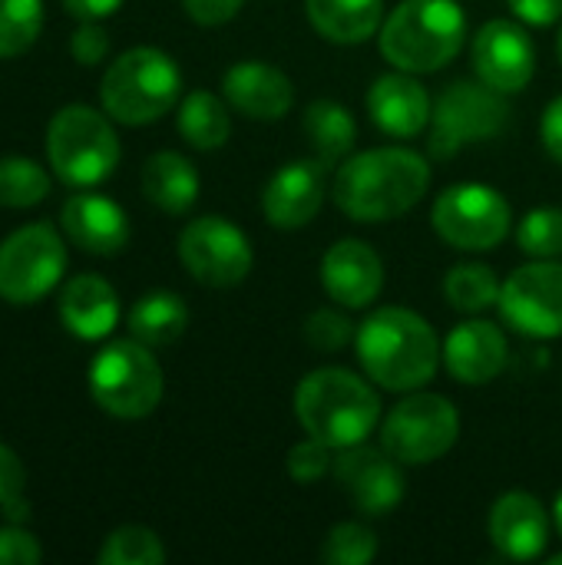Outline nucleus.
<instances>
[{
	"mask_svg": "<svg viewBox=\"0 0 562 565\" xmlns=\"http://www.w3.org/2000/svg\"><path fill=\"white\" fill-rule=\"evenodd\" d=\"M301 129H305V139L311 146V156L318 162H325L328 169L341 166L351 156L354 142H358L354 113L348 106H341L338 99H315V103H308Z\"/></svg>",
	"mask_w": 562,
	"mask_h": 565,
	"instance_id": "a878e982",
	"label": "nucleus"
},
{
	"mask_svg": "<svg viewBox=\"0 0 562 565\" xmlns=\"http://www.w3.org/2000/svg\"><path fill=\"white\" fill-rule=\"evenodd\" d=\"M431 225L457 252H494L513 232V209L487 182H457L434 199Z\"/></svg>",
	"mask_w": 562,
	"mask_h": 565,
	"instance_id": "1a4fd4ad",
	"label": "nucleus"
},
{
	"mask_svg": "<svg viewBox=\"0 0 562 565\" xmlns=\"http://www.w3.org/2000/svg\"><path fill=\"white\" fill-rule=\"evenodd\" d=\"M368 116L371 122L394 139H417L434 116V99L424 89V83L414 73L404 70H391L381 73L371 86H368Z\"/></svg>",
	"mask_w": 562,
	"mask_h": 565,
	"instance_id": "412c9836",
	"label": "nucleus"
},
{
	"mask_svg": "<svg viewBox=\"0 0 562 565\" xmlns=\"http://www.w3.org/2000/svg\"><path fill=\"white\" fill-rule=\"evenodd\" d=\"M50 195V175L40 162L26 156L0 159V205L3 209H30Z\"/></svg>",
	"mask_w": 562,
	"mask_h": 565,
	"instance_id": "c756f323",
	"label": "nucleus"
},
{
	"mask_svg": "<svg viewBox=\"0 0 562 565\" xmlns=\"http://www.w3.org/2000/svg\"><path fill=\"white\" fill-rule=\"evenodd\" d=\"M40 559L43 550L33 533H26L20 523L0 530V565H36Z\"/></svg>",
	"mask_w": 562,
	"mask_h": 565,
	"instance_id": "e433bc0d",
	"label": "nucleus"
},
{
	"mask_svg": "<svg viewBox=\"0 0 562 565\" xmlns=\"http://www.w3.org/2000/svg\"><path fill=\"white\" fill-rule=\"evenodd\" d=\"M444 367L464 387H484L507 371L510 341L500 324L470 315L444 338Z\"/></svg>",
	"mask_w": 562,
	"mask_h": 565,
	"instance_id": "6ab92c4d",
	"label": "nucleus"
},
{
	"mask_svg": "<svg viewBox=\"0 0 562 565\" xmlns=\"http://www.w3.org/2000/svg\"><path fill=\"white\" fill-rule=\"evenodd\" d=\"M487 533L494 550L503 559L513 563H533L547 553L550 536H553V513L527 493V490H507L497 497L487 516Z\"/></svg>",
	"mask_w": 562,
	"mask_h": 565,
	"instance_id": "a211bd4d",
	"label": "nucleus"
},
{
	"mask_svg": "<svg viewBox=\"0 0 562 565\" xmlns=\"http://www.w3.org/2000/svg\"><path fill=\"white\" fill-rule=\"evenodd\" d=\"M547 565H562V553H556V556H550V559H547Z\"/></svg>",
	"mask_w": 562,
	"mask_h": 565,
	"instance_id": "a18cd8bd",
	"label": "nucleus"
},
{
	"mask_svg": "<svg viewBox=\"0 0 562 565\" xmlns=\"http://www.w3.org/2000/svg\"><path fill=\"white\" fill-rule=\"evenodd\" d=\"M460 440V411L434 391H411L381 420V447L401 467H427L444 460Z\"/></svg>",
	"mask_w": 562,
	"mask_h": 565,
	"instance_id": "6e6552de",
	"label": "nucleus"
},
{
	"mask_svg": "<svg viewBox=\"0 0 562 565\" xmlns=\"http://www.w3.org/2000/svg\"><path fill=\"white\" fill-rule=\"evenodd\" d=\"M318 556L328 565H368L378 556V533L358 520L335 523L328 530Z\"/></svg>",
	"mask_w": 562,
	"mask_h": 565,
	"instance_id": "473e14b6",
	"label": "nucleus"
},
{
	"mask_svg": "<svg viewBox=\"0 0 562 565\" xmlns=\"http://www.w3.org/2000/svg\"><path fill=\"white\" fill-rule=\"evenodd\" d=\"M43 30V0H0V60L26 53Z\"/></svg>",
	"mask_w": 562,
	"mask_h": 565,
	"instance_id": "7c9ffc66",
	"label": "nucleus"
},
{
	"mask_svg": "<svg viewBox=\"0 0 562 565\" xmlns=\"http://www.w3.org/2000/svg\"><path fill=\"white\" fill-rule=\"evenodd\" d=\"M60 228L79 252L99 258H113L129 245V215L123 205L86 189L60 205Z\"/></svg>",
	"mask_w": 562,
	"mask_h": 565,
	"instance_id": "4be33fe9",
	"label": "nucleus"
},
{
	"mask_svg": "<svg viewBox=\"0 0 562 565\" xmlns=\"http://www.w3.org/2000/svg\"><path fill=\"white\" fill-rule=\"evenodd\" d=\"M89 394L109 417L142 420L162 404V364L156 361L152 348L136 338L113 341L89 364Z\"/></svg>",
	"mask_w": 562,
	"mask_h": 565,
	"instance_id": "0eeeda50",
	"label": "nucleus"
},
{
	"mask_svg": "<svg viewBox=\"0 0 562 565\" xmlns=\"http://www.w3.org/2000/svg\"><path fill=\"white\" fill-rule=\"evenodd\" d=\"M99 99L113 122L149 126L182 99V70L159 46H132L106 66Z\"/></svg>",
	"mask_w": 562,
	"mask_h": 565,
	"instance_id": "39448f33",
	"label": "nucleus"
},
{
	"mask_svg": "<svg viewBox=\"0 0 562 565\" xmlns=\"http://www.w3.org/2000/svg\"><path fill=\"white\" fill-rule=\"evenodd\" d=\"M60 321L79 341H103L119 324V295L99 275H76L60 291Z\"/></svg>",
	"mask_w": 562,
	"mask_h": 565,
	"instance_id": "5701e85b",
	"label": "nucleus"
},
{
	"mask_svg": "<svg viewBox=\"0 0 562 565\" xmlns=\"http://www.w3.org/2000/svg\"><path fill=\"white\" fill-rule=\"evenodd\" d=\"M354 324L344 311L338 308H318L305 321V341L315 351H341L348 341H354Z\"/></svg>",
	"mask_w": 562,
	"mask_h": 565,
	"instance_id": "f704fd0d",
	"label": "nucleus"
},
{
	"mask_svg": "<svg viewBox=\"0 0 562 565\" xmlns=\"http://www.w3.org/2000/svg\"><path fill=\"white\" fill-rule=\"evenodd\" d=\"M126 328H129V338H136V341H142L149 348H166V344H176L185 334L189 308H185L182 295L159 288V291L142 295L129 308Z\"/></svg>",
	"mask_w": 562,
	"mask_h": 565,
	"instance_id": "cd10ccee",
	"label": "nucleus"
},
{
	"mask_svg": "<svg viewBox=\"0 0 562 565\" xmlns=\"http://www.w3.org/2000/svg\"><path fill=\"white\" fill-rule=\"evenodd\" d=\"M331 477L364 516H388L404 500V467L368 440L335 450Z\"/></svg>",
	"mask_w": 562,
	"mask_h": 565,
	"instance_id": "2eb2a0df",
	"label": "nucleus"
},
{
	"mask_svg": "<svg viewBox=\"0 0 562 565\" xmlns=\"http://www.w3.org/2000/svg\"><path fill=\"white\" fill-rule=\"evenodd\" d=\"M301 430L331 450L364 444L381 424V397L374 381L348 367L308 371L291 397Z\"/></svg>",
	"mask_w": 562,
	"mask_h": 565,
	"instance_id": "7ed1b4c3",
	"label": "nucleus"
},
{
	"mask_svg": "<svg viewBox=\"0 0 562 565\" xmlns=\"http://www.w3.org/2000/svg\"><path fill=\"white\" fill-rule=\"evenodd\" d=\"M166 546L146 526H119L103 540L99 565H162Z\"/></svg>",
	"mask_w": 562,
	"mask_h": 565,
	"instance_id": "2f4dec72",
	"label": "nucleus"
},
{
	"mask_svg": "<svg viewBox=\"0 0 562 565\" xmlns=\"http://www.w3.org/2000/svg\"><path fill=\"white\" fill-rule=\"evenodd\" d=\"M354 351L364 377L391 394L427 387L444 364V341L434 324L404 305L374 308L354 331Z\"/></svg>",
	"mask_w": 562,
	"mask_h": 565,
	"instance_id": "f03ea898",
	"label": "nucleus"
},
{
	"mask_svg": "<svg viewBox=\"0 0 562 565\" xmlns=\"http://www.w3.org/2000/svg\"><path fill=\"white\" fill-rule=\"evenodd\" d=\"M507 7L520 23L537 30L562 23V0H507Z\"/></svg>",
	"mask_w": 562,
	"mask_h": 565,
	"instance_id": "ea45409f",
	"label": "nucleus"
},
{
	"mask_svg": "<svg viewBox=\"0 0 562 565\" xmlns=\"http://www.w3.org/2000/svg\"><path fill=\"white\" fill-rule=\"evenodd\" d=\"M66 271V242L46 225L33 222L0 242V298L7 305H36Z\"/></svg>",
	"mask_w": 562,
	"mask_h": 565,
	"instance_id": "9b49d317",
	"label": "nucleus"
},
{
	"mask_svg": "<svg viewBox=\"0 0 562 565\" xmlns=\"http://www.w3.org/2000/svg\"><path fill=\"white\" fill-rule=\"evenodd\" d=\"M553 526H556V533H560V540H562V490L556 493V500H553Z\"/></svg>",
	"mask_w": 562,
	"mask_h": 565,
	"instance_id": "c03bdc74",
	"label": "nucleus"
},
{
	"mask_svg": "<svg viewBox=\"0 0 562 565\" xmlns=\"http://www.w3.org/2000/svg\"><path fill=\"white\" fill-rule=\"evenodd\" d=\"M308 23L335 46H361L384 23V0H305Z\"/></svg>",
	"mask_w": 562,
	"mask_h": 565,
	"instance_id": "b1692460",
	"label": "nucleus"
},
{
	"mask_svg": "<svg viewBox=\"0 0 562 565\" xmlns=\"http://www.w3.org/2000/svg\"><path fill=\"white\" fill-rule=\"evenodd\" d=\"M23 490H26V470H23L20 457L0 444V510L23 500L26 497Z\"/></svg>",
	"mask_w": 562,
	"mask_h": 565,
	"instance_id": "58836bf2",
	"label": "nucleus"
},
{
	"mask_svg": "<svg viewBox=\"0 0 562 565\" xmlns=\"http://www.w3.org/2000/svg\"><path fill=\"white\" fill-rule=\"evenodd\" d=\"M325 295L344 311L371 308L384 291V262L364 238H338L318 265Z\"/></svg>",
	"mask_w": 562,
	"mask_h": 565,
	"instance_id": "f3484780",
	"label": "nucleus"
},
{
	"mask_svg": "<svg viewBox=\"0 0 562 565\" xmlns=\"http://www.w3.org/2000/svg\"><path fill=\"white\" fill-rule=\"evenodd\" d=\"M335 467V450L315 437H305L298 444L288 447V457H285V470L291 480L298 483H318L321 477H328Z\"/></svg>",
	"mask_w": 562,
	"mask_h": 565,
	"instance_id": "c9c22d12",
	"label": "nucleus"
},
{
	"mask_svg": "<svg viewBox=\"0 0 562 565\" xmlns=\"http://www.w3.org/2000/svg\"><path fill=\"white\" fill-rule=\"evenodd\" d=\"M232 106L225 96H215L212 89H192L179 99L176 126L179 136L199 149V152H215L229 142L232 136Z\"/></svg>",
	"mask_w": 562,
	"mask_h": 565,
	"instance_id": "bb28decb",
	"label": "nucleus"
},
{
	"mask_svg": "<svg viewBox=\"0 0 562 565\" xmlns=\"http://www.w3.org/2000/svg\"><path fill=\"white\" fill-rule=\"evenodd\" d=\"M500 318L523 338L553 341L562 338V262L530 258L500 288Z\"/></svg>",
	"mask_w": 562,
	"mask_h": 565,
	"instance_id": "ddd939ff",
	"label": "nucleus"
},
{
	"mask_svg": "<svg viewBox=\"0 0 562 565\" xmlns=\"http://www.w3.org/2000/svg\"><path fill=\"white\" fill-rule=\"evenodd\" d=\"M503 281L490 265L480 262H460L444 275V298L460 315H484L487 308H497Z\"/></svg>",
	"mask_w": 562,
	"mask_h": 565,
	"instance_id": "c85d7f7f",
	"label": "nucleus"
},
{
	"mask_svg": "<svg viewBox=\"0 0 562 565\" xmlns=\"http://www.w3.org/2000/svg\"><path fill=\"white\" fill-rule=\"evenodd\" d=\"M431 189V166L411 146H374L348 156L331 182L335 205L361 222L381 225L414 212Z\"/></svg>",
	"mask_w": 562,
	"mask_h": 565,
	"instance_id": "f257e3e1",
	"label": "nucleus"
},
{
	"mask_svg": "<svg viewBox=\"0 0 562 565\" xmlns=\"http://www.w3.org/2000/svg\"><path fill=\"white\" fill-rule=\"evenodd\" d=\"M46 159L56 179L66 185L89 189L106 182L123 159L113 116L83 103L56 109L46 126Z\"/></svg>",
	"mask_w": 562,
	"mask_h": 565,
	"instance_id": "423d86ee",
	"label": "nucleus"
},
{
	"mask_svg": "<svg viewBox=\"0 0 562 565\" xmlns=\"http://www.w3.org/2000/svg\"><path fill=\"white\" fill-rule=\"evenodd\" d=\"M70 53L79 66H96L109 53V33L99 26V20H83L70 40Z\"/></svg>",
	"mask_w": 562,
	"mask_h": 565,
	"instance_id": "4c0bfd02",
	"label": "nucleus"
},
{
	"mask_svg": "<svg viewBox=\"0 0 562 565\" xmlns=\"http://www.w3.org/2000/svg\"><path fill=\"white\" fill-rule=\"evenodd\" d=\"M139 185H142L146 202H152L166 215H185L199 202V189H202L195 166L182 152H172V149L152 152L146 159Z\"/></svg>",
	"mask_w": 562,
	"mask_h": 565,
	"instance_id": "393cba45",
	"label": "nucleus"
},
{
	"mask_svg": "<svg viewBox=\"0 0 562 565\" xmlns=\"http://www.w3.org/2000/svg\"><path fill=\"white\" fill-rule=\"evenodd\" d=\"M517 245L527 258H562V209H530L517 225Z\"/></svg>",
	"mask_w": 562,
	"mask_h": 565,
	"instance_id": "72a5a7b5",
	"label": "nucleus"
},
{
	"mask_svg": "<svg viewBox=\"0 0 562 565\" xmlns=\"http://www.w3.org/2000/svg\"><path fill=\"white\" fill-rule=\"evenodd\" d=\"M556 53H560V63H562V26H560V40H556Z\"/></svg>",
	"mask_w": 562,
	"mask_h": 565,
	"instance_id": "49530a36",
	"label": "nucleus"
},
{
	"mask_svg": "<svg viewBox=\"0 0 562 565\" xmlns=\"http://www.w3.org/2000/svg\"><path fill=\"white\" fill-rule=\"evenodd\" d=\"M225 103L255 122H278L295 106V83L285 70L265 60H238L222 76Z\"/></svg>",
	"mask_w": 562,
	"mask_h": 565,
	"instance_id": "aec40b11",
	"label": "nucleus"
},
{
	"mask_svg": "<svg viewBox=\"0 0 562 565\" xmlns=\"http://www.w3.org/2000/svg\"><path fill=\"white\" fill-rule=\"evenodd\" d=\"M470 63L477 79L500 89L503 96L523 93L537 76V43L517 17L487 20L470 40Z\"/></svg>",
	"mask_w": 562,
	"mask_h": 565,
	"instance_id": "4468645a",
	"label": "nucleus"
},
{
	"mask_svg": "<svg viewBox=\"0 0 562 565\" xmlns=\"http://www.w3.org/2000/svg\"><path fill=\"white\" fill-rule=\"evenodd\" d=\"M245 0H182L185 13L199 26H222L238 17Z\"/></svg>",
	"mask_w": 562,
	"mask_h": 565,
	"instance_id": "a19ab883",
	"label": "nucleus"
},
{
	"mask_svg": "<svg viewBox=\"0 0 562 565\" xmlns=\"http://www.w3.org/2000/svg\"><path fill=\"white\" fill-rule=\"evenodd\" d=\"M63 7L76 20H106L123 7V0H63Z\"/></svg>",
	"mask_w": 562,
	"mask_h": 565,
	"instance_id": "37998d69",
	"label": "nucleus"
},
{
	"mask_svg": "<svg viewBox=\"0 0 562 565\" xmlns=\"http://www.w3.org/2000/svg\"><path fill=\"white\" fill-rule=\"evenodd\" d=\"M540 142H543L547 156L562 166V93L547 103V109L540 116Z\"/></svg>",
	"mask_w": 562,
	"mask_h": 565,
	"instance_id": "79ce46f5",
	"label": "nucleus"
},
{
	"mask_svg": "<svg viewBox=\"0 0 562 565\" xmlns=\"http://www.w3.org/2000/svg\"><path fill=\"white\" fill-rule=\"evenodd\" d=\"M467 43V13L457 0H401L378 30L381 56L404 73H437Z\"/></svg>",
	"mask_w": 562,
	"mask_h": 565,
	"instance_id": "20e7f679",
	"label": "nucleus"
},
{
	"mask_svg": "<svg viewBox=\"0 0 562 565\" xmlns=\"http://www.w3.org/2000/svg\"><path fill=\"white\" fill-rule=\"evenodd\" d=\"M328 199V166L311 159H291L278 166L262 185V215L278 232H298L318 218Z\"/></svg>",
	"mask_w": 562,
	"mask_h": 565,
	"instance_id": "dca6fc26",
	"label": "nucleus"
},
{
	"mask_svg": "<svg viewBox=\"0 0 562 565\" xmlns=\"http://www.w3.org/2000/svg\"><path fill=\"white\" fill-rule=\"evenodd\" d=\"M179 262L205 288H238L255 265L248 235L225 215H199L179 232Z\"/></svg>",
	"mask_w": 562,
	"mask_h": 565,
	"instance_id": "f8f14e48",
	"label": "nucleus"
},
{
	"mask_svg": "<svg viewBox=\"0 0 562 565\" xmlns=\"http://www.w3.org/2000/svg\"><path fill=\"white\" fill-rule=\"evenodd\" d=\"M510 119L507 96L484 79H457L444 86L431 116V156L454 159L474 142H487L503 132Z\"/></svg>",
	"mask_w": 562,
	"mask_h": 565,
	"instance_id": "9d476101",
	"label": "nucleus"
}]
</instances>
